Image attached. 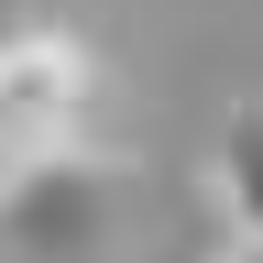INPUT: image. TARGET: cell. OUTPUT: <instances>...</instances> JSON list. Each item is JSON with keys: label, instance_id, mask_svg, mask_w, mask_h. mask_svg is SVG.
I'll return each instance as SVG.
<instances>
[{"label": "cell", "instance_id": "6da1fadb", "mask_svg": "<svg viewBox=\"0 0 263 263\" xmlns=\"http://www.w3.org/2000/svg\"><path fill=\"white\" fill-rule=\"evenodd\" d=\"M88 99H99V55H88L66 22H22V33H0V143H22V154H66Z\"/></svg>", "mask_w": 263, "mask_h": 263}, {"label": "cell", "instance_id": "7a4b0ae2", "mask_svg": "<svg viewBox=\"0 0 263 263\" xmlns=\"http://www.w3.org/2000/svg\"><path fill=\"white\" fill-rule=\"evenodd\" d=\"M219 209H230V230L263 252V99L230 110V132H219Z\"/></svg>", "mask_w": 263, "mask_h": 263}, {"label": "cell", "instance_id": "3957f363", "mask_svg": "<svg viewBox=\"0 0 263 263\" xmlns=\"http://www.w3.org/2000/svg\"><path fill=\"white\" fill-rule=\"evenodd\" d=\"M22 164H33L22 143H0V197H11V186H22Z\"/></svg>", "mask_w": 263, "mask_h": 263}, {"label": "cell", "instance_id": "277c9868", "mask_svg": "<svg viewBox=\"0 0 263 263\" xmlns=\"http://www.w3.org/2000/svg\"><path fill=\"white\" fill-rule=\"evenodd\" d=\"M209 263H263V252H252V241H230V252H209Z\"/></svg>", "mask_w": 263, "mask_h": 263}]
</instances>
